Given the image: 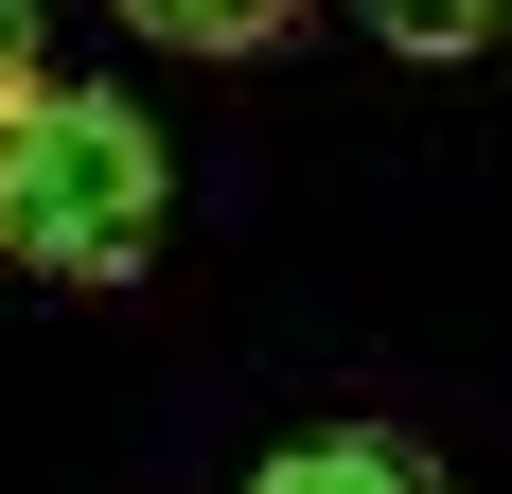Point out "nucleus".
<instances>
[{
  "label": "nucleus",
  "mask_w": 512,
  "mask_h": 494,
  "mask_svg": "<svg viewBox=\"0 0 512 494\" xmlns=\"http://www.w3.org/2000/svg\"><path fill=\"white\" fill-rule=\"evenodd\" d=\"M159 124L124 89H53L18 71L0 89V265H36V283H142L159 265Z\"/></svg>",
  "instance_id": "nucleus-1"
},
{
  "label": "nucleus",
  "mask_w": 512,
  "mask_h": 494,
  "mask_svg": "<svg viewBox=\"0 0 512 494\" xmlns=\"http://www.w3.org/2000/svg\"><path fill=\"white\" fill-rule=\"evenodd\" d=\"M248 494H442V459H424L407 424H318V442H283Z\"/></svg>",
  "instance_id": "nucleus-2"
},
{
  "label": "nucleus",
  "mask_w": 512,
  "mask_h": 494,
  "mask_svg": "<svg viewBox=\"0 0 512 494\" xmlns=\"http://www.w3.org/2000/svg\"><path fill=\"white\" fill-rule=\"evenodd\" d=\"M124 36H159V53H283L301 36V0H106Z\"/></svg>",
  "instance_id": "nucleus-3"
},
{
  "label": "nucleus",
  "mask_w": 512,
  "mask_h": 494,
  "mask_svg": "<svg viewBox=\"0 0 512 494\" xmlns=\"http://www.w3.org/2000/svg\"><path fill=\"white\" fill-rule=\"evenodd\" d=\"M354 18H371L389 53H424V71H442V53H495V18H512V0H354Z\"/></svg>",
  "instance_id": "nucleus-4"
},
{
  "label": "nucleus",
  "mask_w": 512,
  "mask_h": 494,
  "mask_svg": "<svg viewBox=\"0 0 512 494\" xmlns=\"http://www.w3.org/2000/svg\"><path fill=\"white\" fill-rule=\"evenodd\" d=\"M18 71H36V0H0V89H18Z\"/></svg>",
  "instance_id": "nucleus-5"
}]
</instances>
